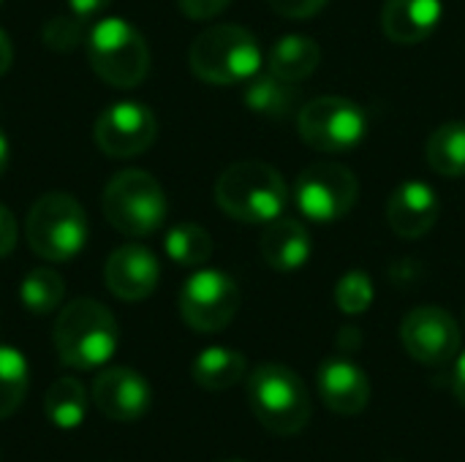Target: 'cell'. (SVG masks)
<instances>
[{
    "mask_svg": "<svg viewBox=\"0 0 465 462\" xmlns=\"http://www.w3.org/2000/svg\"><path fill=\"white\" fill-rule=\"evenodd\" d=\"M218 207L240 223H270L289 210V185L264 161H237L215 182Z\"/></svg>",
    "mask_w": 465,
    "mask_h": 462,
    "instance_id": "cell-1",
    "label": "cell"
},
{
    "mask_svg": "<svg viewBox=\"0 0 465 462\" xmlns=\"http://www.w3.org/2000/svg\"><path fill=\"white\" fill-rule=\"evenodd\" d=\"M52 340L63 365L74 370H95L114 357L120 332L109 308L95 300H74L60 310Z\"/></svg>",
    "mask_w": 465,
    "mask_h": 462,
    "instance_id": "cell-2",
    "label": "cell"
},
{
    "mask_svg": "<svg viewBox=\"0 0 465 462\" xmlns=\"http://www.w3.org/2000/svg\"><path fill=\"white\" fill-rule=\"evenodd\" d=\"M191 71L210 84H240L262 71V46L240 25H213L188 49Z\"/></svg>",
    "mask_w": 465,
    "mask_h": 462,
    "instance_id": "cell-3",
    "label": "cell"
},
{
    "mask_svg": "<svg viewBox=\"0 0 465 462\" xmlns=\"http://www.w3.org/2000/svg\"><path fill=\"white\" fill-rule=\"evenodd\" d=\"M248 406L275 436H297L311 419V395L302 378L278 362L259 365L248 376Z\"/></svg>",
    "mask_w": 465,
    "mask_h": 462,
    "instance_id": "cell-4",
    "label": "cell"
},
{
    "mask_svg": "<svg viewBox=\"0 0 465 462\" xmlns=\"http://www.w3.org/2000/svg\"><path fill=\"white\" fill-rule=\"evenodd\" d=\"M84 49L93 71L112 87H136L150 71V49L144 35L120 16L98 19L87 30Z\"/></svg>",
    "mask_w": 465,
    "mask_h": 462,
    "instance_id": "cell-5",
    "label": "cell"
},
{
    "mask_svg": "<svg viewBox=\"0 0 465 462\" xmlns=\"http://www.w3.org/2000/svg\"><path fill=\"white\" fill-rule=\"evenodd\" d=\"M25 237L30 251L44 261H68L87 242L84 207L71 193H44L27 212Z\"/></svg>",
    "mask_w": 465,
    "mask_h": 462,
    "instance_id": "cell-6",
    "label": "cell"
},
{
    "mask_svg": "<svg viewBox=\"0 0 465 462\" xmlns=\"http://www.w3.org/2000/svg\"><path fill=\"white\" fill-rule=\"evenodd\" d=\"M169 204L161 182L142 169H125L104 188V215L125 237H147L166 221Z\"/></svg>",
    "mask_w": 465,
    "mask_h": 462,
    "instance_id": "cell-7",
    "label": "cell"
},
{
    "mask_svg": "<svg viewBox=\"0 0 465 462\" xmlns=\"http://www.w3.org/2000/svg\"><path fill=\"white\" fill-rule=\"evenodd\" d=\"M297 131L308 147L327 155H341L362 144L368 133V114L349 98L322 95L300 109Z\"/></svg>",
    "mask_w": 465,
    "mask_h": 462,
    "instance_id": "cell-8",
    "label": "cell"
},
{
    "mask_svg": "<svg viewBox=\"0 0 465 462\" xmlns=\"http://www.w3.org/2000/svg\"><path fill=\"white\" fill-rule=\"evenodd\" d=\"M360 199L357 174L338 161H316L294 182V202L302 218L313 223H335L351 212Z\"/></svg>",
    "mask_w": 465,
    "mask_h": 462,
    "instance_id": "cell-9",
    "label": "cell"
},
{
    "mask_svg": "<svg viewBox=\"0 0 465 462\" xmlns=\"http://www.w3.org/2000/svg\"><path fill=\"white\" fill-rule=\"evenodd\" d=\"M240 310V289L221 270L193 272L180 291V316L196 332H221Z\"/></svg>",
    "mask_w": 465,
    "mask_h": 462,
    "instance_id": "cell-10",
    "label": "cell"
},
{
    "mask_svg": "<svg viewBox=\"0 0 465 462\" xmlns=\"http://www.w3.org/2000/svg\"><path fill=\"white\" fill-rule=\"evenodd\" d=\"M401 343L420 365H447L460 351V327L444 308L422 305L406 313L401 324Z\"/></svg>",
    "mask_w": 465,
    "mask_h": 462,
    "instance_id": "cell-11",
    "label": "cell"
},
{
    "mask_svg": "<svg viewBox=\"0 0 465 462\" xmlns=\"http://www.w3.org/2000/svg\"><path fill=\"white\" fill-rule=\"evenodd\" d=\"M158 136V120L150 106L139 101H120L95 120V144L109 158L142 155Z\"/></svg>",
    "mask_w": 465,
    "mask_h": 462,
    "instance_id": "cell-12",
    "label": "cell"
},
{
    "mask_svg": "<svg viewBox=\"0 0 465 462\" xmlns=\"http://www.w3.org/2000/svg\"><path fill=\"white\" fill-rule=\"evenodd\" d=\"M106 289L125 302L147 300L161 280V264L155 253L144 245H123L117 248L104 267Z\"/></svg>",
    "mask_w": 465,
    "mask_h": 462,
    "instance_id": "cell-13",
    "label": "cell"
},
{
    "mask_svg": "<svg viewBox=\"0 0 465 462\" xmlns=\"http://www.w3.org/2000/svg\"><path fill=\"white\" fill-rule=\"evenodd\" d=\"M95 408L114 422H134L153 403L150 384L131 368H109L93 384Z\"/></svg>",
    "mask_w": 465,
    "mask_h": 462,
    "instance_id": "cell-14",
    "label": "cell"
},
{
    "mask_svg": "<svg viewBox=\"0 0 465 462\" xmlns=\"http://www.w3.org/2000/svg\"><path fill=\"white\" fill-rule=\"evenodd\" d=\"M439 212H441L439 193L420 180H409L398 185L387 202V221L392 231L403 240L425 237L436 226Z\"/></svg>",
    "mask_w": 465,
    "mask_h": 462,
    "instance_id": "cell-15",
    "label": "cell"
},
{
    "mask_svg": "<svg viewBox=\"0 0 465 462\" xmlns=\"http://www.w3.org/2000/svg\"><path fill=\"white\" fill-rule=\"evenodd\" d=\"M316 384H319V395L324 406L341 417H357L368 408L371 381L362 373V368H357L351 359L332 357L322 362Z\"/></svg>",
    "mask_w": 465,
    "mask_h": 462,
    "instance_id": "cell-16",
    "label": "cell"
},
{
    "mask_svg": "<svg viewBox=\"0 0 465 462\" xmlns=\"http://www.w3.org/2000/svg\"><path fill=\"white\" fill-rule=\"evenodd\" d=\"M441 16V0H387L381 8V30L390 41L411 46L430 38Z\"/></svg>",
    "mask_w": 465,
    "mask_h": 462,
    "instance_id": "cell-17",
    "label": "cell"
},
{
    "mask_svg": "<svg viewBox=\"0 0 465 462\" xmlns=\"http://www.w3.org/2000/svg\"><path fill=\"white\" fill-rule=\"evenodd\" d=\"M313 253L311 234L302 221L292 215H281L264 226L262 234V256L278 272H294L308 264Z\"/></svg>",
    "mask_w": 465,
    "mask_h": 462,
    "instance_id": "cell-18",
    "label": "cell"
},
{
    "mask_svg": "<svg viewBox=\"0 0 465 462\" xmlns=\"http://www.w3.org/2000/svg\"><path fill=\"white\" fill-rule=\"evenodd\" d=\"M242 101L251 112H256L262 117L286 120L292 114H300L302 90L294 82H283L272 74H256L253 79H248Z\"/></svg>",
    "mask_w": 465,
    "mask_h": 462,
    "instance_id": "cell-19",
    "label": "cell"
},
{
    "mask_svg": "<svg viewBox=\"0 0 465 462\" xmlns=\"http://www.w3.org/2000/svg\"><path fill=\"white\" fill-rule=\"evenodd\" d=\"M322 63V52L319 44L308 35H283L281 41H275L270 60H267V71L283 82H302L311 74H316Z\"/></svg>",
    "mask_w": 465,
    "mask_h": 462,
    "instance_id": "cell-20",
    "label": "cell"
},
{
    "mask_svg": "<svg viewBox=\"0 0 465 462\" xmlns=\"http://www.w3.org/2000/svg\"><path fill=\"white\" fill-rule=\"evenodd\" d=\"M248 370V359L234 351V349H223V346H213V349H204L196 359H193V381L202 387V389H210V392H223V389H232L234 384L242 381Z\"/></svg>",
    "mask_w": 465,
    "mask_h": 462,
    "instance_id": "cell-21",
    "label": "cell"
},
{
    "mask_svg": "<svg viewBox=\"0 0 465 462\" xmlns=\"http://www.w3.org/2000/svg\"><path fill=\"white\" fill-rule=\"evenodd\" d=\"M430 169L441 177H465V123L452 120L439 125L425 144Z\"/></svg>",
    "mask_w": 465,
    "mask_h": 462,
    "instance_id": "cell-22",
    "label": "cell"
},
{
    "mask_svg": "<svg viewBox=\"0 0 465 462\" xmlns=\"http://www.w3.org/2000/svg\"><path fill=\"white\" fill-rule=\"evenodd\" d=\"M44 411L60 430H74L87 414V392L76 378H57L44 395Z\"/></svg>",
    "mask_w": 465,
    "mask_h": 462,
    "instance_id": "cell-23",
    "label": "cell"
},
{
    "mask_svg": "<svg viewBox=\"0 0 465 462\" xmlns=\"http://www.w3.org/2000/svg\"><path fill=\"white\" fill-rule=\"evenodd\" d=\"M63 297H65V280L52 267L30 270L19 286L22 305L35 316H46V313L57 310L63 305Z\"/></svg>",
    "mask_w": 465,
    "mask_h": 462,
    "instance_id": "cell-24",
    "label": "cell"
},
{
    "mask_svg": "<svg viewBox=\"0 0 465 462\" xmlns=\"http://www.w3.org/2000/svg\"><path fill=\"white\" fill-rule=\"evenodd\" d=\"M166 256L180 267H202L213 256V237L196 223H177L166 231L163 240Z\"/></svg>",
    "mask_w": 465,
    "mask_h": 462,
    "instance_id": "cell-25",
    "label": "cell"
},
{
    "mask_svg": "<svg viewBox=\"0 0 465 462\" xmlns=\"http://www.w3.org/2000/svg\"><path fill=\"white\" fill-rule=\"evenodd\" d=\"M27 384L30 373L25 357L11 346H0V419L11 417L25 403Z\"/></svg>",
    "mask_w": 465,
    "mask_h": 462,
    "instance_id": "cell-26",
    "label": "cell"
},
{
    "mask_svg": "<svg viewBox=\"0 0 465 462\" xmlns=\"http://www.w3.org/2000/svg\"><path fill=\"white\" fill-rule=\"evenodd\" d=\"M335 305L346 316H360L373 305V280L362 270L346 272L335 286Z\"/></svg>",
    "mask_w": 465,
    "mask_h": 462,
    "instance_id": "cell-27",
    "label": "cell"
},
{
    "mask_svg": "<svg viewBox=\"0 0 465 462\" xmlns=\"http://www.w3.org/2000/svg\"><path fill=\"white\" fill-rule=\"evenodd\" d=\"M87 25H90L87 19H82L71 11L65 16L49 19L41 30V38L54 52H74L76 46H82L87 41Z\"/></svg>",
    "mask_w": 465,
    "mask_h": 462,
    "instance_id": "cell-28",
    "label": "cell"
},
{
    "mask_svg": "<svg viewBox=\"0 0 465 462\" xmlns=\"http://www.w3.org/2000/svg\"><path fill=\"white\" fill-rule=\"evenodd\" d=\"M267 3L275 14L286 19H308L327 5V0H267Z\"/></svg>",
    "mask_w": 465,
    "mask_h": 462,
    "instance_id": "cell-29",
    "label": "cell"
},
{
    "mask_svg": "<svg viewBox=\"0 0 465 462\" xmlns=\"http://www.w3.org/2000/svg\"><path fill=\"white\" fill-rule=\"evenodd\" d=\"M180 11L191 19H213L218 16L232 0H177Z\"/></svg>",
    "mask_w": 465,
    "mask_h": 462,
    "instance_id": "cell-30",
    "label": "cell"
},
{
    "mask_svg": "<svg viewBox=\"0 0 465 462\" xmlns=\"http://www.w3.org/2000/svg\"><path fill=\"white\" fill-rule=\"evenodd\" d=\"M16 245V221L8 207L0 204V259L8 256Z\"/></svg>",
    "mask_w": 465,
    "mask_h": 462,
    "instance_id": "cell-31",
    "label": "cell"
},
{
    "mask_svg": "<svg viewBox=\"0 0 465 462\" xmlns=\"http://www.w3.org/2000/svg\"><path fill=\"white\" fill-rule=\"evenodd\" d=\"M71 3V11L76 14V16H82V19H93L95 14H101L112 0H68Z\"/></svg>",
    "mask_w": 465,
    "mask_h": 462,
    "instance_id": "cell-32",
    "label": "cell"
},
{
    "mask_svg": "<svg viewBox=\"0 0 465 462\" xmlns=\"http://www.w3.org/2000/svg\"><path fill=\"white\" fill-rule=\"evenodd\" d=\"M452 387H455V398L465 408V351L455 362V376H452Z\"/></svg>",
    "mask_w": 465,
    "mask_h": 462,
    "instance_id": "cell-33",
    "label": "cell"
},
{
    "mask_svg": "<svg viewBox=\"0 0 465 462\" xmlns=\"http://www.w3.org/2000/svg\"><path fill=\"white\" fill-rule=\"evenodd\" d=\"M11 63H14V46H11L8 35L0 30V76L11 68Z\"/></svg>",
    "mask_w": 465,
    "mask_h": 462,
    "instance_id": "cell-34",
    "label": "cell"
},
{
    "mask_svg": "<svg viewBox=\"0 0 465 462\" xmlns=\"http://www.w3.org/2000/svg\"><path fill=\"white\" fill-rule=\"evenodd\" d=\"M8 158H11V147H8V139H5V133L0 128V177L8 169Z\"/></svg>",
    "mask_w": 465,
    "mask_h": 462,
    "instance_id": "cell-35",
    "label": "cell"
},
{
    "mask_svg": "<svg viewBox=\"0 0 465 462\" xmlns=\"http://www.w3.org/2000/svg\"><path fill=\"white\" fill-rule=\"evenodd\" d=\"M223 462H242V460H223Z\"/></svg>",
    "mask_w": 465,
    "mask_h": 462,
    "instance_id": "cell-36",
    "label": "cell"
}]
</instances>
